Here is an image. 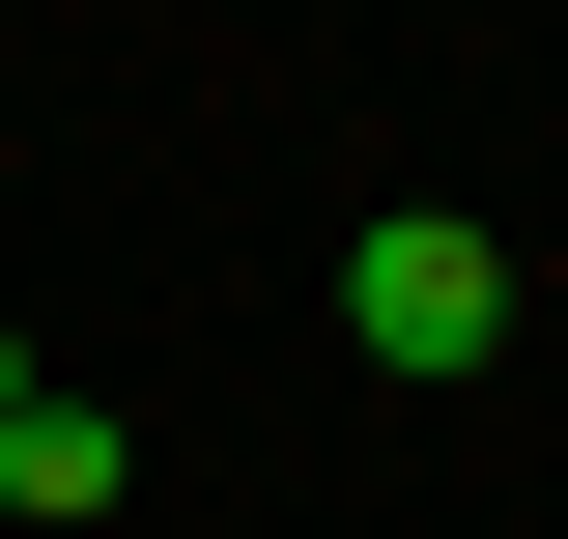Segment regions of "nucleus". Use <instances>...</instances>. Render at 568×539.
Returning <instances> with one entry per match:
<instances>
[{"label":"nucleus","mask_w":568,"mask_h":539,"mask_svg":"<svg viewBox=\"0 0 568 539\" xmlns=\"http://www.w3.org/2000/svg\"><path fill=\"white\" fill-rule=\"evenodd\" d=\"M342 340H369V369H484V340H511V256H484L455 200L342 227Z\"/></svg>","instance_id":"f257e3e1"},{"label":"nucleus","mask_w":568,"mask_h":539,"mask_svg":"<svg viewBox=\"0 0 568 539\" xmlns=\"http://www.w3.org/2000/svg\"><path fill=\"white\" fill-rule=\"evenodd\" d=\"M114 455H142V426H85V398H29V426H0V511H114Z\"/></svg>","instance_id":"f03ea898"},{"label":"nucleus","mask_w":568,"mask_h":539,"mask_svg":"<svg viewBox=\"0 0 568 539\" xmlns=\"http://www.w3.org/2000/svg\"><path fill=\"white\" fill-rule=\"evenodd\" d=\"M0 426H29V340H0Z\"/></svg>","instance_id":"7ed1b4c3"}]
</instances>
